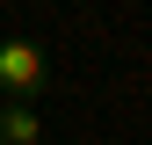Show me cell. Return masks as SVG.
Instances as JSON below:
<instances>
[{
    "label": "cell",
    "mask_w": 152,
    "mask_h": 145,
    "mask_svg": "<svg viewBox=\"0 0 152 145\" xmlns=\"http://www.w3.org/2000/svg\"><path fill=\"white\" fill-rule=\"evenodd\" d=\"M51 94V51L36 36H7L0 44V102H44Z\"/></svg>",
    "instance_id": "cell-1"
},
{
    "label": "cell",
    "mask_w": 152,
    "mask_h": 145,
    "mask_svg": "<svg viewBox=\"0 0 152 145\" xmlns=\"http://www.w3.org/2000/svg\"><path fill=\"white\" fill-rule=\"evenodd\" d=\"M0 145H44V116L29 102H0Z\"/></svg>",
    "instance_id": "cell-2"
}]
</instances>
